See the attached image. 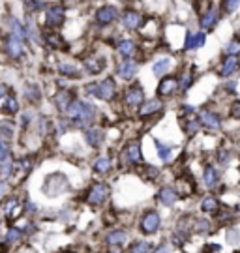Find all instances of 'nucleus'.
Listing matches in <instances>:
<instances>
[{
    "label": "nucleus",
    "mask_w": 240,
    "mask_h": 253,
    "mask_svg": "<svg viewBox=\"0 0 240 253\" xmlns=\"http://www.w3.org/2000/svg\"><path fill=\"white\" fill-rule=\"evenodd\" d=\"M193 231L199 233V235L210 233V221H208V219H203V217H195V221H193Z\"/></svg>",
    "instance_id": "obj_34"
},
{
    "label": "nucleus",
    "mask_w": 240,
    "mask_h": 253,
    "mask_svg": "<svg viewBox=\"0 0 240 253\" xmlns=\"http://www.w3.org/2000/svg\"><path fill=\"white\" fill-rule=\"evenodd\" d=\"M206 42V36L205 32H188L186 34V49L188 51H193V49H199V47H203Z\"/></svg>",
    "instance_id": "obj_18"
},
{
    "label": "nucleus",
    "mask_w": 240,
    "mask_h": 253,
    "mask_svg": "<svg viewBox=\"0 0 240 253\" xmlns=\"http://www.w3.org/2000/svg\"><path fill=\"white\" fill-rule=\"evenodd\" d=\"M111 167H113V163H111L109 156H101V158H98L94 162V171L99 172V174H107V172L111 171Z\"/></svg>",
    "instance_id": "obj_30"
},
{
    "label": "nucleus",
    "mask_w": 240,
    "mask_h": 253,
    "mask_svg": "<svg viewBox=\"0 0 240 253\" xmlns=\"http://www.w3.org/2000/svg\"><path fill=\"white\" fill-rule=\"evenodd\" d=\"M152 252H154V244H152V242H144V240L135 242V244L130 248V253H152Z\"/></svg>",
    "instance_id": "obj_32"
},
{
    "label": "nucleus",
    "mask_w": 240,
    "mask_h": 253,
    "mask_svg": "<svg viewBox=\"0 0 240 253\" xmlns=\"http://www.w3.org/2000/svg\"><path fill=\"white\" fill-rule=\"evenodd\" d=\"M109 193H111V190L105 182H96L90 186L89 193H87V203L92 207H101L109 199Z\"/></svg>",
    "instance_id": "obj_3"
},
{
    "label": "nucleus",
    "mask_w": 240,
    "mask_h": 253,
    "mask_svg": "<svg viewBox=\"0 0 240 253\" xmlns=\"http://www.w3.org/2000/svg\"><path fill=\"white\" fill-rule=\"evenodd\" d=\"M40 96H42V92H40V86H36V84H30V86H27V90H25V98H27L28 101H38L40 100Z\"/></svg>",
    "instance_id": "obj_39"
},
{
    "label": "nucleus",
    "mask_w": 240,
    "mask_h": 253,
    "mask_svg": "<svg viewBox=\"0 0 240 253\" xmlns=\"http://www.w3.org/2000/svg\"><path fill=\"white\" fill-rule=\"evenodd\" d=\"M158 199H160L161 205L173 207L178 201V191L175 190V188H171V186H165V188H161V190L158 191Z\"/></svg>",
    "instance_id": "obj_16"
},
{
    "label": "nucleus",
    "mask_w": 240,
    "mask_h": 253,
    "mask_svg": "<svg viewBox=\"0 0 240 253\" xmlns=\"http://www.w3.org/2000/svg\"><path fill=\"white\" fill-rule=\"evenodd\" d=\"M239 6H240V0H223L222 11L225 15H231V13H235L239 9Z\"/></svg>",
    "instance_id": "obj_38"
},
{
    "label": "nucleus",
    "mask_w": 240,
    "mask_h": 253,
    "mask_svg": "<svg viewBox=\"0 0 240 253\" xmlns=\"http://www.w3.org/2000/svg\"><path fill=\"white\" fill-rule=\"evenodd\" d=\"M27 6L32 9V11H34V9L44 8V4H42V2H38V0H27Z\"/></svg>",
    "instance_id": "obj_46"
},
{
    "label": "nucleus",
    "mask_w": 240,
    "mask_h": 253,
    "mask_svg": "<svg viewBox=\"0 0 240 253\" xmlns=\"http://www.w3.org/2000/svg\"><path fill=\"white\" fill-rule=\"evenodd\" d=\"M237 70H239V58L237 56H227L222 66V77L229 79L237 73Z\"/></svg>",
    "instance_id": "obj_20"
},
{
    "label": "nucleus",
    "mask_w": 240,
    "mask_h": 253,
    "mask_svg": "<svg viewBox=\"0 0 240 253\" xmlns=\"http://www.w3.org/2000/svg\"><path fill=\"white\" fill-rule=\"evenodd\" d=\"M199 127H201V124H199V120L197 118H188L186 122H184V129H186V135L188 137H193L199 131Z\"/></svg>",
    "instance_id": "obj_36"
},
{
    "label": "nucleus",
    "mask_w": 240,
    "mask_h": 253,
    "mask_svg": "<svg viewBox=\"0 0 240 253\" xmlns=\"http://www.w3.org/2000/svg\"><path fill=\"white\" fill-rule=\"evenodd\" d=\"M66 11H64L62 6H49V8L45 9V27L47 28H60L64 23V15Z\"/></svg>",
    "instance_id": "obj_5"
},
{
    "label": "nucleus",
    "mask_w": 240,
    "mask_h": 253,
    "mask_svg": "<svg viewBox=\"0 0 240 253\" xmlns=\"http://www.w3.org/2000/svg\"><path fill=\"white\" fill-rule=\"evenodd\" d=\"M118 19V9L115 6H101L96 11V21L99 25H111Z\"/></svg>",
    "instance_id": "obj_12"
},
{
    "label": "nucleus",
    "mask_w": 240,
    "mask_h": 253,
    "mask_svg": "<svg viewBox=\"0 0 240 253\" xmlns=\"http://www.w3.org/2000/svg\"><path fill=\"white\" fill-rule=\"evenodd\" d=\"M4 51L8 53L9 58H13V60H19V58H23L25 56V47H23V42L15 38L13 34H9L6 40H4Z\"/></svg>",
    "instance_id": "obj_7"
},
{
    "label": "nucleus",
    "mask_w": 240,
    "mask_h": 253,
    "mask_svg": "<svg viewBox=\"0 0 240 253\" xmlns=\"http://www.w3.org/2000/svg\"><path fill=\"white\" fill-rule=\"evenodd\" d=\"M154 143H156V148H158V156H160L161 162H169V158H171V146L169 145H163L160 139H156Z\"/></svg>",
    "instance_id": "obj_35"
},
{
    "label": "nucleus",
    "mask_w": 240,
    "mask_h": 253,
    "mask_svg": "<svg viewBox=\"0 0 240 253\" xmlns=\"http://www.w3.org/2000/svg\"><path fill=\"white\" fill-rule=\"evenodd\" d=\"M161 217L156 210H148L141 219V231L144 235H156L160 231Z\"/></svg>",
    "instance_id": "obj_4"
},
{
    "label": "nucleus",
    "mask_w": 240,
    "mask_h": 253,
    "mask_svg": "<svg viewBox=\"0 0 240 253\" xmlns=\"http://www.w3.org/2000/svg\"><path fill=\"white\" fill-rule=\"evenodd\" d=\"M203 180H205V186L206 188H216L218 186V182H220V174H218V169L214 167V165H208L203 172Z\"/></svg>",
    "instance_id": "obj_22"
},
{
    "label": "nucleus",
    "mask_w": 240,
    "mask_h": 253,
    "mask_svg": "<svg viewBox=\"0 0 240 253\" xmlns=\"http://www.w3.org/2000/svg\"><path fill=\"white\" fill-rule=\"evenodd\" d=\"M0 135L4 137V139H11V135H13V126L2 122V124H0Z\"/></svg>",
    "instance_id": "obj_43"
},
{
    "label": "nucleus",
    "mask_w": 240,
    "mask_h": 253,
    "mask_svg": "<svg viewBox=\"0 0 240 253\" xmlns=\"http://www.w3.org/2000/svg\"><path fill=\"white\" fill-rule=\"evenodd\" d=\"M122 25H124L128 30H139L143 25V15L135 9H128L122 13Z\"/></svg>",
    "instance_id": "obj_11"
},
{
    "label": "nucleus",
    "mask_w": 240,
    "mask_h": 253,
    "mask_svg": "<svg viewBox=\"0 0 240 253\" xmlns=\"http://www.w3.org/2000/svg\"><path fill=\"white\" fill-rule=\"evenodd\" d=\"M96 118V105L90 101H81L79 111L75 113V117L71 118V124L77 129H87Z\"/></svg>",
    "instance_id": "obj_2"
},
{
    "label": "nucleus",
    "mask_w": 240,
    "mask_h": 253,
    "mask_svg": "<svg viewBox=\"0 0 240 253\" xmlns=\"http://www.w3.org/2000/svg\"><path fill=\"white\" fill-rule=\"evenodd\" d=\"M71 100H73V94H71L70 90H60L54 96V105H56V109H58L60 113H64V111L68 109Z\"/></svg>",
    "instance_id": "obj_24"
},
{
    "label": "nucleus",
    "mask_w": 240,
    "mask_h": 253,
    "mask_svg": "<svg viewBox=\"0 0 240 253\" xmlns=\"http://www.w3.org/2000/svg\"><path fill=\"white\" fill-rule=\"evenodd\" d=\"M239 53H240V42L237 38H233L231 42L225 45V54L227 56H237Z\"/></svg>",
    "instance_id": "obj_40"
},
{
    "label": "nucleus",
    "mask_w": 240,
    "mask_h": 253,
    "mask_svg": "<svg viewBox=\"0 0 240 253\" xmlns=\"http://www.w3.org/2000/svg\"><path fill=\"white\" fill-rule=\"evenodd\" d=\"M235 88H237V83L233 81V83H229V84H227V92H231V94H235Z\"/></svg>",
    "instance_id": "obj_50"
},
{
    "label": "nucleus",
    "mask_w": 240,
    "mask_h": 253,
    "mask_svg": "<svg viewBox=\"0 0 240 253\" xmlns=\"http://www.w3.org/2000/svg\"><path fill=\"white\" fill-rule=\"evenodd\" d=\"M45 43L49 47H53V49H64V47H66L64 40L60 38V34H56V32H47V34H45Z\"/></svg>",
    "instance_id": "obj_31"
},
{
    "label": "nucleus",
    "mask_w": 240,
    "mask_h": 253,
    "mask_svg": "<svg viewBox=\"0 0 240 253\" xmlns=\"http://www.w3.org/2000/svg\"><path fill=\"white\" fill-rule=\"evenodd\" d=\"M107 66V60L103 56H92L89 60H85V70L90 73V75H98L105 70Z\"/></svg>",
    "instance_id": "obj_14"
},
{
    "label": "nucleus",
    "mask_w": 240,
    "mask_h": 253,
    "mask_svg": "<svg viewBox=\"0 0 240 253\" xmlns=\"http://www.w3.org/2000/svg\"><path fill=\"white\" fill-rule=\"evenodd\" d=\"M8 94V86L6 84H0V98H4Z\"/></svg>",
    "instance_id": "obj_51"
},
{
    "label": "nucleus",
    "mask_w": 240,
    "mask_h": 253,
    "mask_svg": "<svg viewBox=\"0 0 240 253\" xmlns=\"http://www.w3.org/2000/svg\"><path fill=\"white\" fill-rule=\"evenodd\" d=\"M231 117H233V118H239V117H240V103H239V101H235V103H233Z\"/></svg>",
    "instance_id": "obj_47"
},
{
    "label": "nucleus",
    "mask_w": 240,
    "mask_h": 253,
    "mask_svg": "<svg viewBox=\"0 0 240 253\" xmlns=\"http://www.w3.org/2000/svg\"><path fill=\"white\" fill-rule=\"evenodd\" d=\"M139 115H141V118H146L150 117V115H154V113H158V111H161V100H150L146 101V103H141L139 105Z\"/></svg>",
    "instance_id": "obj_21"
},
{
    "label": "nucleus",
    "mask_w": 240,
    "mask_h": 253,
    "mask_svg": "<svg viewBox=\"0 0 240 253\" xmlns=\"http://www.w3.org/2000/svg\"><path fill=\"white\" fill-rule=\"evenodd\" d=\"M160 79L161 81H160V84H158V94H160L161 98H163V96L169 98V96H173V94L178 90V77L163 75Z\"/></svg>",
    "instance_id": "obj_9"
},
{
    "label": "nucleus",
    "mask_w": 240,
    "mask_h": 253,
    "mask_svg": "<svg viewBox=\"0 0 240 253\" xmlns=\"http://www.w3.org/2000/svg\"><path fill=\"white\" fill-rule=\"evenodd\" d=\"M27 212H28V214H34V212H36V205H32V203H27Z\"/></svg>",
    "instance_id": "obj_52"
},
{
    "label": "nucleus",
    "mask_w": 240,
    "mask_h": 253,
    "mask_svg": "<svg viewBox=\"0 0 240 253\" xmlns=\"http://www.w3.org/2000/svg\"><path fill=\"white\" fill-rule=\"evenodd\" d=\"M21 205H19L17 199H9L8 203H6V207H4V216L8 217V219H15V217L21 214Z\"/></svg>",
    "instance_id": "obj_29"
},
{
    "label": "nucleus",
    "mask_w": 240,
    "mask_h": 253,
    "mask_svg": "<svg viewBox=\"0 0 240 253\" xmlns=\"http://www.w3.org/2000/svg\"><path fill=\"white\" fill-rule=\"evenodd\" d=\"M58 72H60V75H64V77H70V79H77V77H81V70L75 66V64L71 62H62L60 66H58Z\"/></svg>",
    "instance_id": "obj_27"
},
{
    "label": "nucleus",
    "mask_w": 240,
    "mask_h": 253,
    "mask_svg": "<svg viewBox=\"0 0 240 253\" xmlns=\"http://www.w3.org/2000/svg\"><path fill=\"white\" fill-rule=\"evenodd\" d=\"M32 118H34L32 113H25L23 115V126H28V122H32Z\"/></svg>",
    "instance_id": "obj_48"
},
{
    "label": "nucleus",
    "mask_w": 240,
    "mask_h": 253,
    "mask_svg": "<svg viewBox=\"0 0 240 253\" xmlns=\"http://www.w3.org/2000/svg\"><path fill=\"white\" fill-rule=\"evenodd\" d=\"M124 156H126V162L130 163V165H135V163H141L143 160V154H141V145L139 143H130V145L126 146L124 150Z\"/></svg>",
    "instance_id": "obj_17"
},
{
    "label": "nucleus",
    "mask_w": 240,
    "mask_h": 253,
    "mask_svg": "<svg viewBox=\"0 0 240 253\" xmlns=\"http://www.w3.org/2000/svg\"><path fill=\"white\" fill-rule=\"evenodd\" d=\"M197 120H199L201 126H205L206 129H210V131L222 129V118H220V115H216L214 111H210V109H203V111L199 113Z\"/></svg>",
    "instance_id": "obj_6"
},
{
    "label": "nucleus",
    "mask_w": 240,
    "mask_h": 253,
    "mask_svg": "<svg viewBox=\"0 0 240 253\" xmlns=\"http://www.w3.org/2000/svg\"><path fill=\"white\" fill-rule=\"evenodd\" d=\"M19 111V101L13 98V96H9L8 100L4 101V105H2V113H8V115H15Z\"/></svg>",
    "instance_id": "obj_37"
},
{
    "label": "nucleus",
    "mask_w": 240,
    "mask_h": 253,
    "mask_svg": "<svg viewBox=\"0 0 240 253\" xmlns=\"http://www.w3.org/2000/svg\"><path fill=\"white\" fill-rule=\"evenodd\" d=\"M201 210L206 212V214H214L220 210V201L216 199L214 195H206L205 199L201 201Z\"/></svg>",
    "instance_id": "obj_28"
},
{
    "label": "nucleus",
    "mask_w": 240,
    "mask_h": 253,
    "mask_svg": "<svg viewBox=\"0 0 240 253\" xmlns=\"http://www.w3.org/2000/svg\"><path fill=\"white\" fill-rule=\"evenodd\" d=\"M192 84H193V75H192L190 72L182 73V75H180V79H178V90H180V92H188Z\"/></svg>",
    "instance_id": "obj_33"
},
{
    "label": "nucleus",
    "mask_w": 240,
    "mask_h": 253,
    "mask_svg": "<svg viewBox=\"0 0 240 253\" xmlns=\"http://www.w3.org/2000/svg\"><path fill=\"white\" fill-rule=\"evenodd\" d=\"M220 21V11L218 9H206L205 13H201V28L203 30H212L216 27V23Z\"/></svg>",
    "instance_id": "obj_15"
},
{
    "label": "nucleus",
    "mask_w": 240,
    "mask_h": 253,
    "mask_svg": "<svg viewBox=\"0 0 240 253\" xmlns=\"http://www.w3.org/2000/svg\"><path fill=\"white\" fill-rule=\"evenodd\" d=\"M11 172H13V163L11 162H2V165H0V174H2V178H8V176H11Z\"/></svg>",
    "instance_id": "obj_42"
},
{
    "label": "nucleus",
    "mask_w": 240,
    "mask_h": 253,
    "mask_svg": "<svg viewBox=\"0 0 240 253\" xmlns=\"http://www.w3.org/2000/svg\"><path fill=\"white\" fill-rule=\"evenodd\" d=\"M169 68H171V58L169 56H163V58H158V60L154 62L152 72H154L156 77H163V75H167Z\"/></svg>",
    "instance_id": "obj_25"
},
{
    "label": "nucleus",
    "mask_w": 240,
    "mask_h": 253,
    "mask_svg": "<svg viewBox=\"0 0 240 253\" xmlns=\"http://www.w3.org/2000/svg\"><path fill=\"white\" fill-rule=\"evenodd\" d=\"M8 156H9V146H8V143L0 139V162L8 160Z\"/></svg>",
    "instance_id": "obj_45"
},
{
    "label": "nucleus",
    "mask_w": 240,
    "mask_h": 253,
    "mask_svg": "<svg viewBox=\"0 0 240 253\" xmlns=\"http://www.w3.org/2000/svg\"><path fill=\"white\" fill-rule=\"evenodd\" d=\"M6 191H8V186H6V182L0 180V199L6 195Z\"/></svg>",
    "instance_id": "obj_49"
},
{
    "label": "nucleus",
    "mask_w": 240,
    "mask_h": 253,
    "mask_svg": "<svg viewBox=\"0 0 240 253\" xmlns=\"http://www.w3.org/2000/svg\"><path fill=\"white\" fill-rule=\"evenodd\" d=\"M116 51H118V54L122 56V58H132L135 54V51H137V45H135L134 40H120V43H118V47H116Z\"/></svg>",
    "instance_id": "obj_19"
},
{
    "label": "nucleus",
    "mask_w": 240,
    "mask_h": 253,
    "mask_svg": "<svg viewBox=\"0 0 240 253\" xmlns=\"http://www.w3.org/2000/svg\"><path fill=\"white\" fill-rule=\"evenodd\" d=\"M85 90H87V94H90V96H96L98 100L111 101L116 96V84L111 77H105L103 81L89 83V84L85 86Z\"/></svg>",
    "instance_id": "obj_1"
},
{
    "label": "nucleus",
    "mask_w": 240,
    "mask_h": 253,
    "mask_svg": "<svg viewBox=\"0 0 240 253\" xmlns=\"http://www.w3.org/2000/svg\"><path fill=\"white\" fill-rule=\"evenodd\" d=\"M103 139H105L103 129H99V127H87V129H85V141H87L90 146L98 148V146H101Z\"/></svg>",
    "instance_id": "obj_13"
},
{
    "label": "nucleus",
    "mask_w": 240,
    "mask_h": 253,
    "mask_svg": "<svg viewBox=\"0 0 240 253\" xmlns=\"http://www.w3.org/2000/svg\"><path fill=\"white\" fill-rule=\"evenodd\" d=\"M21 236H23V231L21 229H15V227H11L8 233H6V242L8 244H15L21 240Z\"/></svg>",
    "instance_id": "obj_41"
},
{
    "label": "nucleus",
    "mask_w": 240,
    "mask_h": 253,
    "mask_svg": "<svg viewBox=\"0 0 240 253\" xmlns=\"http://www.w3.org/2000/svg\"><path fill=\"white\" fill-rule=\"evenodd\" d=\"M105 242L109 246H122V244H126V242H128V235H126V231H120V229H116V231H111V233H107Z\"/></svg>",
    "instance_id": "obj_23"
},
{
    "label": "nucleus",
    "mask_w": 240,
    "mask_h": 253,
    "mask_svg": "<svg viewBox=\"0 0 240 253\" xmlns=\"http://www.w3.org/2000/svg\"><path fill=\"white\" fill-rule=\"evenodd\" d=\"M139 72V66L134 62V60H124V62L118 64V68H116V73H118V77L120 79H124V81H132L135 75Z\"/></svg>",
    "instance_id": "obj_10"
},
{
    "label": "nucleus",
    "mask_w": 240,
    "mask_h": 253,
    "mask_svg": "<svg viewBox=\"0 0 240 253\" xmlns=\"http://www.w3.org/2000/svg\"><path fill=\"white\" fill-rule=\"evenodd\" d=\"M124 103L128 107H139L141 103H144V92H143L141 84H132L124 96Z\"/></svg>",
    "instance_id": "obj_8"
},
{
    "label": "nucleus",
    "mask_w": 240,
    "mask_h": 253,
    "mask_svg": "<svg viewBox=\"0 0 240 253\" xmlns=\"http://www.w3.org/2000/svg\"><path fill=\"white\" fill-rule=\"evenodd\" d=\"M8 23H9V28H11V34H13V36L19 38L21 42H23V40H27L28 38V28L27 27H23L17 19H13V17L8 19Z\"/></svg>",
    "instance_id": "obj_26"
},
{
    "label": "nucleus",
    "mask_w": 240,
    "mask_h": 253,
    "mask_svg": "<svg viewBox=\"0 0 240 253\" xmlns=\"http://www.w3.org/2000/svg\"><path fill=\"white\" fill-rule=\"evenodd\" d=\"M229 160H231V150H229V148H220V152H218V162L229 163Z\"/></svg>",
    "instance_id": "obj_44"
}]
</instances>
